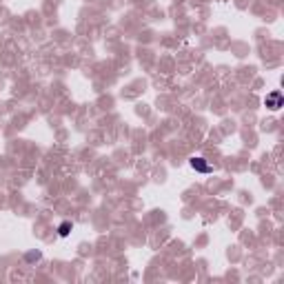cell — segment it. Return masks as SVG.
Segmentation results:
<instances>
[{"instance_id": "obj_1", "label": "cell", "mask_w": 284, "mask_h": 284, "mask_svg": "<svg viewBox=\"0 0 284 284\" xmlns=\"http://www.w3.org/2000/svg\"><path fill=\"white\" fill-rule=\"evenodd\" d=\"M264 104H266V109L269 111H280L282 109V104H284V100H282V91H271V93H266V98H264Z\"/></svg>"}, {"instance_id": "obj_2", "label": "cell", "mask_w": 284, "mask_h": 284, "mask_svg": "<svg viewBox=\"0 0 284 284\" xmlns=\"http://www.w3.org/2000/svg\"><path fill=\"white\" fill-rule=\"evenodd\" d=\"M189 164H191L198 174H211V171H213V169H211V164L204 158H200V155H193V158L189 160Z\"/></svg>"}, {"instance_id": "obj_3", "label": "cell", "mask_w": 284, "mask_h": 284, "mask_svg": "<svg viewBox=\"0 0 284 284\" xmlns=\"http://www.w3.org/2000/svg\"><path fill=\"white\" fill-rule=\"evenodd\" d=\"M69 231H71V222H63V224L58 226L60 238H67V236H69Z\"/></svg>"}, {"instance_id": "obj_4", "label": "cell", "mask_w": 284, "mask_h": 284, "mask_svg": "<svg viewBox=\"0 0 284 284\" xmlns=\"http://www.w3.org/2000/svg\"><path fill=\"white\" fill-rule=\"evenodd\" d=\"M40 258V253H27V260H38Z\"/></svg>"}]
</instances>
